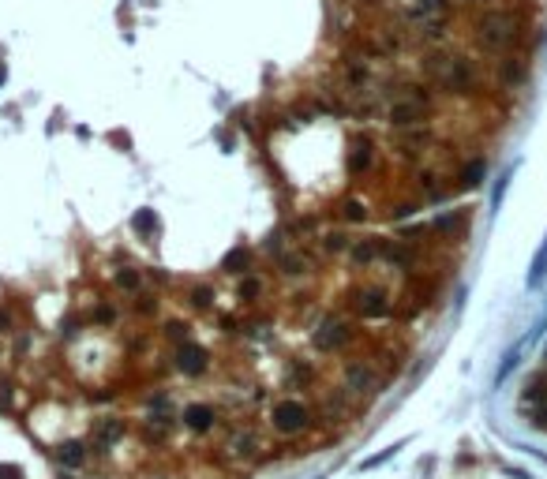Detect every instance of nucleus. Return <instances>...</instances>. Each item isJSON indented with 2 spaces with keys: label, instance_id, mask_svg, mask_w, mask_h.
<instances>
[{
  "label": "nucleus",
  "instance_id": "17",
  "mask_svg": "<svg viewBox=\"0 0 547 479\" xmlns=\"http://www.w3.org/2000/svg\"><path fill=\"white\" fill-rule=\"evenodd\" d=\"M368 382H371V371H364V367H353V371H348V386L353 389L368 386Z\"/></svg>",
  "mask_w": 547,
  "mask_h": 479
},
{
  "label": "nucleus",
  "instance_id": "24",
  "mask_svg": "<svg viewBox=\"0 0 547 479\" xmlns=\"http://www.w3.org/2000/svg\"><path fill=\"white\" fill-rule=\"evenodd\" d=\"M94 318H98V322H113V307H98V311H94Z\"/></svg>",
  "mask_w": 547,
  "mask_h": 479
},
{
  "label": "nucleus",
  "instance_id": "25",
  "mask_svg": "<svg viewBox=\"0 0 547 479\" xmlns=\"http://www.w3.org/2000/svg\"><path fill=\"white\" fill-rule=\"evenodd\" d=\"M0 479H23L19 468H0Z\"/></svg>",
  "mask_w": 547,
  "mask_h": 479
},
{
  "label": "nucleus",
  "instance_id": "9",
  "mask_svg": "<svg viewBox=\"0 0 547 479\" xmlns=\"http://www.w3.org/2000/svg\"><path fill=\"white\" fill-rule=\"evenodd\" d=\"M368 165H371V142H356V146H353V157H348V172H353V177H360Z\"/></svg>",
  "mask_w": 547,
  "mask_h": 479
},
{
  "label": "nucleus",
  "instance_id": "14",
  "mask_svg": "<svg viewBox=\"0 0 547 479\" xmlns=\"http://www.w3.org/2000/svg\"><path fill=\"white\" fill-rule=\"evenodd\" d=\"M192 307H199V311L214 307V289H206V285H195V289H192Z\"/></svg>",
  "mask_w": 547,
  "mask_h": 479
},
{
  "label": "nucleus",
  "instance_id": "4",
  "mask_svg": "<svg viewBox=\"0 0 547 479\" xmlns=\"http://www.w3.org/2000/svg\"><path fill=\"white\" fill-rule=\"evenodd\" d=\"M345 322L342 318H322V326H319V333H315V348H322V352H330V348H338V345H345Z\"/></svg>",
  "mask_w": 547,
  "mask_h": 479
},
{
  "label": "nucleus",
  "instance_id": "2",
  "mask_svg": "<svg viewBox=\"0 0 547 479\" xmlns=\"http://www.w3.org/2000/svg\"><path fill=\"white\" fill-rule=\"evenodd\" d=\"M480 38H483V42H491V45L510 42V38H513L510 15H483V19H480Z\"/></svg>",
  "mask_w": 547,
  "mask_h": 479
},
{
  "label": "nucleus",
  "instance_id": "15",
  "mask_svg": "<svg viewBox=\"0 0 547 479\" xmlns=\"http://www.w3.org/2000/svg\"><path fill=\"white\" fill-rule=\"evenodd\" d=\"M116 285H120V289H128V292H136V289H139V274H136L131 266L116 270Z\"/></svg>",
  "mask_w": 547,
  "mask_h": 479
},
{
  "label": "nucleus",
  "instance_id": "10",
  "mask_svg": "<svg viewBox=\"0 0 547 479\" xmlns=\"http://www.w3.org/2000/svg\"><path fill=\"white\" fill-rule=\"evenodd\" d=\"M244 266H248V251H244V247H233V251L221 259V270H225V274H240Z\"/></svg>",
  "mask_w": 547,
  "mask_h": 479
},
{
  "label": "nucleus",
  "instance_id": "7",
  "mask_svg": "<svg viewBox=\"0 0 547 479\" xmlns=\"http://www.w3.org/2000/svg\"><path fill=\"white\" fill-rule=\"evenodd\" d=\"M356 311H360V315H386V296L375 292V289L360 292V296H356Z\"/></svg>",
  "mask_w": 547,
  "mask_h": 479
},
{
  "label": "nucleus",
  "instance_id": "6",
  "mask_svg": "<svg viewBox=\"0 0 547 479\" xmlns=\"http://www.w3.org/2000/svg\"><path fill=\"white\" fill-rule=\"evenodd\" d=\"M116 438H124V419L105 416V419L98 423V430H94V445H98V450H105V445H113Z\"/></svg>",
  "mask_w": 547,
  "mask_h": 479
},
{
  "label": "nucleus",
  "instance_id": "11",
  "mask_svg": "<svg viewBox=\"0 0 547 479\" xmlns=\"http://www.w3.org/2000/svg\"><path fill=\"white\" fill-rule=\"evenodd\" d=\"M131 229H136L139 236H150L157 229V218H154V210H139L136 218H131Z\"/></svg>",
  "mask_w": 547,
  "mask_h": 479
},
{
  "label": "nucleus",
  "instance_id": "1",
  "mask_svg": "<svg viewBox=\"0 0 547 479\" xmlns=\"http://www.w3.org/2000/svg\"><path fill=\"white\" fill-rule=\"evenodd\" d=\"M307 423H311V409L304 401H296V397H285V401H277L270 409V427L277 435H296Z\"/></svg>",
  "mask_w": 547,
  "mask_h": 479
},
{
  "label": "nucleus",
  "instance_id": "20",
  "mask_svg": "<svg viewBox=\"0 0 547 479\" xmlns=\"http://www.w3.org/2000/svg\"><path fill=\"white\" fill-rule=\"evenodd\" d=\"M322 247H327V251H345L348 244H345V236H342V233H330L327 240H322Z\"/></svg>",
  "mask_w": 547,
  "mask_h": 479
},
{
  "label": "nucleus",
  "instance_id": "5",
  "mask_svg": "<svg viewBox=\"0 0 547 479\" xmlns=\"http://www.w3.org/2000/svg\"><path fill=\"white\" fill-rule=\"evenodd\" d=\"M214 423H218L214 404H188V409H184V427H192V430H210Z\"/></svg>",
  "mask_w": 547,
  "mask_h": 479
},
{
  "label": "nucleus",
  "instance_id": "16",
  "mask_svg": "<svg viewBox=\"0 0 547 479\" xmlns=\"http://www.w3.org/2000/svg\"><path fill=\"white\" fill-rule=\"evenodd\" d=\"M547 274V247L540 255H536V262H533V274H529V285H540V277Z\"/></svg>",
  "mask_w": 547,
  "mask_h": 479
},
{
  "label": "nucleus",
  "instance_id": "22",
  "mask_svg": "<svg viewBox=\"0 0 547 479\" xmlns=\"http://www.w3.org/2000/svg\"><path fill=\"white\" fill-rule=\"evenodd\" d=\"M281 266H285V274H300V270L307 266V259H285Z\"/></svg>",
  "mask_w": 547,
  "mask_h": 479
},
{
  "label": "nucleus",
  "instance_id": "12",
  "mask_svg": "<svg viewBox=\"0 0 547 479\" xmlns=\"http://www.w3.org/2000/svg\"><path fill=\"white\" fill-rule=\"evenodd\" d=\"M483 172H487V165H483V161H469L461 169V183H465V187H476V183L483 180Z\"/></svg>",
  "mask_w": 547,
  "mask_h": 479
},
{
  "label": "nucleus",
  "instance_id": "8",
  "mask_svg": "<svg viewBox=\"0 0 547 479\" xmlns=\"http://www.w3.org/2000/svg\"><path fill=\"white\" fill-rule=\"evenodd\" d=\"M57 457H60V465H64V468H79L86 461V450H83V442H64L57 450Z\"/></svg>",
  "mask_w": 547,
  "mask_h": 479
},
{
  "label": "nucleus",
  "instance_id": "23",
  "mask_svg": "<svg viewBox=\"0 0 547 479\" xmlns=\"http://www.w3.org/2000/svg\"><path fill=\"white\" fill-rule=\"evenodd\" d=\"M136 307L142 311V315H150V311L157 307V300H150V296H139V303H136Z\"/></svg>",
  "mask_w": 547,
  "mask_h": 479
},
{
  "label": "nucleus",
  "instance_id": "13",
  "mask_svg": "<svg viewBox=\"0 0 547 479\" xmlns=\"http://www.w3.org/2000/svg\"><path fill=\"white\" fill-rule=\"evenodd\" d=\"M420 116V105H394L390 109V124H412Z\"/></svg>",
  "mask_w": 547,
  "mask_h": 479
},
{
  "label": "nucleus",
  "instance_id": "18",
  "mask_svg": "<svg viewBox=\"0 0 547 479\" xmlns=\"http://www.w3.org/2000/svg\"><path fill=\"white\" fill-rule=\"evenodd\" d=\"M259 292H263V281H255V277H248V281L240 285V296H244V300H255Z\"/></svg>",
  "mask_w": 547,
  "mask_h": 479
},
{
  "label": "nucleus",
  "instance_id": "3",
  "mask_svg": "<svg viewBox=\"0 0 547 479\" xmlns=\"http://www.w3.org/2000/svg\"><path fill=\"white\" fill-rule=\"evenodd\" d=\"M177 367L184 374H203L206 367H210V356H206L203 345H192V341H184V345L177 348Z\"/></svg>",
  "mask_w": 547,
  "mask_h": 479
},
{
  "label": "nucleus",
  "instance_id": "19",
  "mask_svg": "<svg viewBox=\"0 0 547 479\" xmlns=\"http://www.w3.org/2000/svg\"><path fill=\"white\" fill-rule=\"evenodd\" d=\"M353 259L356 262H371V259H375V244H356L353 247Z\"/></svg>",
  "mask_w": 547,
  "mask_h": 479
},
{
  "label": "nucleus",
  "instance_id": "21",
  "mask_svg": "<svg viewBox=\"0 0 547 479\" xmlns=\"http://www.w3.org/2000/svg\"><path fill=\"white\" fill-rule=\"evenodd\" d=\"M364 213H368V210H364L360 203H345V218L348 221H364Z\"/></svg>",
  "mask_w": 547,
  "mask_h": 479
}]
</instances>
